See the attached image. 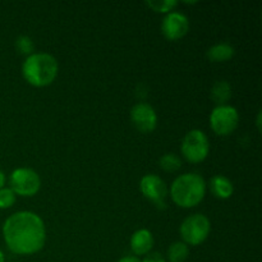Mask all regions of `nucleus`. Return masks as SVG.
I'll return each mask as SVG.
<instances>
[{"mask_svg":"<svg viewBox=\"0 0 262 262\" xmlns=\"http://www.w3.org/2000/svg\"><path fill=\"white\" fill-rule=\"evenodd\" d=\"M181 150L186 160L189 161V163H202L209 155V138L202 130L192 129L183 138Z\"/></svg>","mask_w":262,"mask_h":262,"instance_id":"obj_5","label":"nucleus"},{"mask_svg":"<svg viewBox=\"0 0 262 262\" xmlns=\"http://www.w3.org/2000/svg\"><path fill=\"white\" fill-rule=\"evenodd\" d=\"M159 165H160L161 169H164L165 171H177L181 169L182 166V161L176 154H165L160 158L159 160Z\"/></svg>","mask_w":262,"mask_h":262,"instance_id":"obj_16","label":"nucleus"},{"mask_svg":"<svg viewBox=\"0 0 262 262\" xmlns=\"http://www.w3.org/2000/svg\"><path fill=\"white\" fill-rule=\"evenodd\" d=\"M146 5L155 12L170 13V10H173L178 5V2H176V0H160V2L159 0H150V2H146Z\"/></svg>","mask_w":262,"mask_h":262,"instance_id":"obj_17","label":"nucleus"},{"mask_svg":"<svg viewBox=\"0 0 262 262\" xmlns=\"http://www.w3.org/2000/svg\"><path fill=\"white\" fill-rule=\"evenodd\" d=\"M206 193V183L200 174H182L170 187V196L174 204L183 209L197 206Z\"/></svg>","mask_w":262,"mask_h":262,"instance_id":"obj_3","label":"nucleus"},{"mask_svg":"<svg viewBox=\"0 0 262 262\" xmlns=\"http://www.w3.org/2000/svg\"><path fill=\"white\" fill-rule=\"evenodd\" d=\"M15 48L22 54H30L33 51V42L28 36H19L15 40Z\"/></svg>","mask_w":262,"mask_h":262,"instance_id":"obj_19","label":"nucleus"},{"mask_svg":"<svg viewBox=\"0 0 262 262\" xmlns=\"http://www.w3.org/2000/svg\"><path fill=\"white\" fill-rule=\"evenodd\" d=\"M189 30V20L183 13L170 12L165 15L161 23L163 35L168 40L176 41L187 35Z\"/></svg>","mask_w":262,"mask_h":262,"instance_id":"obj_10","label":"nucleus"},{"mask_svg":"<svg viewBox=\"0 0 262 262\" xmlns=\"http://www.w3.org/2000/svg\"><path fill=\"white\" fill-rule=\"evenodd\" d=\"M154 247V237L150 230L140 229L133 233L130 238V250L137 256H145Z\"/></svg>","mask_w":262,"mask_h":262,"instance_id":"obj_11","label":"nucleus"},{"mask_svg":"<svg viewBox=\"0 0 262 262\" xmlns=\"http://www.w3.org/2000/svg\"><path fill=\"white\" fill-rule=\"evenodd\" d=\"M234 48L228 42H220L216 45L211 46L207 50V58L214 63H222L227 61L234 56Z\"/></svg>","mask_w":262,"mask_h":262,"instance_id":"obj_13","label":"nucleus"},{"mask_svg":"<svg viewBox=\"0 0 262 262\" xmlns=\"http://www.w3.org/2000/svg\"><path fill=\"white\" fill-rule=\"evenodd\" d=\"M5 184V174L3 173V170H0V189L4 188Z\"/></svg>","mask_w":262,"mask_h":262,"instance_id":"obj_22","label":"nucleus"},{"mask_svg":"<svg viewBox=\"0 0 262 262\" xmlns=\"http://www.w3.org/2000/svg\"><path fill=\"white\" fill-rule=\"evenodd\" d=\"M210 189H211L212 194L220 200H227L232 197L233 192H234V187H233L232 181L227 177L217 174L210 179Z\"/></svg>","mask_w":262,"mask_h":262,"instance_id":"obj_12","label":"nucleus"},{"mask_svg":"<svg viewBox=\"0 0 262 262\" xmlns=\"http://www.w3.org/2000/svg\"><path fill=\"white\" fill-rule=\"evenodd\" d=\"M58 71L56 59L46 53L31 54L22 66L23 78L35 87H45L53 83L58 76Z\"/></svg>","mask_w":262,"mask_h":262,"instance_id":"obj_2","label":"nucleus"},{"mask_svg":"<svg viewBox=\"0 0 262 262\" xmlns=\"http://www.w3.org/2000/svg\"><path fill=\"white\" fill-rule=\"evenodd\" d=\"M256 124H257V129L261 130V112H258V115H257V122H256Z\"/></svg>","mask_w":262,"mask_h":262,"instance_id":"obj_23","label":"nucleus"},{"mask_svg":"<svg viewBox=\"0 0 262 262\" xmlns=\"http://www.w3.org/2000/svg\"><path fill=\"white\" fill-rule=\"evenodd\" d=\"M140 187L143 196L150 200L158 209H165L168 187L160 177L155 176V174H147L141 179Z\"/></svg>","mask_w":262,"mask_h":262,"instance_id":"obj_8","label":"nucleus"},{"mask_svg":"<svg viewBox=\"0 0 262 262\" xmlns=\"http://www.w3.org/2000/svg\"><path fill=\"white\" fill-rule=\"evenodd\" d=\"M211 224L202 214H193L186 217L181 225V235L187 246H199L209 237Z\"/></svg>","mask_w":262,"mask_h":262,"instance_id":"obj_4","label":"nucleus"},{"mask_svg":"<svg viewBox=\"0 0 262 262\" xmlns=\"http://www.w3.org/2000/svg\"><path fill=\"white\" fill-rule=\"evenodd\" d=\"M118 262H141V260L136 256H125V257H122Z\"/></svg>","mask_w":262,"mask_h":262,"instance_id":"obj_21","label":"nucleus"},{"mask_svg":"<svg viewBox=\"0 0 262 262\" xmlns=\"http://www.w3.org/2000/svg\"><path fill=\"white\" fill-rule=\"evenodd\" d=\"M0 262H5V256H4V253H3L2 250H0Z\"/></svg>","mask_w":262,"mask_h":262,"instance_id":"obj_24","label":"nucleus"},{"mask_svg":"<svg viewBox=\"0 0 262 262\" xmlns=\"http://www.w3.org/2000/svg\"><path fill=\"white\" fill-rule=\"evenodd\" d=\"M3 235L8 248L13 253L33 255L42 250L45 245V224L35 212H15L4 222Z\"/></svg>","mask_w":262,"mask_h":262,"instance_id":"obj_1","label":"nucleus"},{"mask_svg":"<svg viewBox=\"0 0 262 262\" xmlns=\"http://www.w3.org/2000/svg\"><path fill=\"white\" fill-rule=\"evenodd\" d=\"M210 96H211L212 101L217 104V106L225 105V102L229 101V99L232 97V87H230V84L227 81L215 82Z\"/></svg>","mask_w":262,"mask_h":262,"instance_id":"obj_14","label":"nucleus"},{"mask_svg":"<svg viewBox=\"0 0 262 262\" xmlns=\"http://www.w3.org/2000/svg\"><path fill=\"white\" fill-rule=\"evenodd\" d=\"M15 193L10 188L0 189V209H9L14 205Z\"/></svg>","mask_w":262,"mask_h":262,"instance_id":"obj_18","label":"nucleus"},{"mask_svg":"<svg viewBox=\"0 0 262 262\" xmlns=\"http://www.w3.org/2000/svg\"><path fill=\"white\" fill-rule=\"evenodd\" d=\"M189 248L184 242H174L168 248V261L169 262H184L188 258Z\"/></svg>","mask_w":262,"mask_h":262,"instance_id":"obj_15","label":"nucleus"},{"mask_svg":"<svg viewBox=\"0 0 262 262\" xmlns=\"http://www.w3.org/2000/svg\"><path fill=\"white\" fill-rule=\"evenodd\" d=\"M239 123V114L237 109L230 105L216 106L210 114L211 129L219 136H229L237 129Z\"/></svg>","mask_w":262,"mask_h":262,"instance_id":"obj_7","label":"nucleus"},{"mask_svg":"<svg viewBox=\"0 0 262 262\" xmlns=\"http://www.w3.org/2000/svg\"><path fill=\"white\" fill-rule=\"evenodd\" d=\"M10 189L23 197L35 196L41 187L38 174L31 168H18L10 174Z\"/></svg>","mask_w":262,"mask_h":262,"instance_id":"obj_6","label":"nucleus"},{"mask_svg":"<svg viewBox=\"0 0 262 262\" xmlns=\"http://www.w3.org/2000/svg\"><path fill=\"white\" fill-rule=\"evenodd\" d=\"M130 119L133 125L142 133H151L158 125V115L151 105L138 102L130 110Z\"/></svg>","mask_w":262,"mask_h":262,"instance_id":"obj_9","label":"nucleus"},{"mask_svg":"<svg viewBox=\"0 0 262 262\" xmlns=\"http://www.w3.org/2000/svg\"><path fill=\"white\" fill-rule=\"evenodd\" d=\"M141 262H166L164 256L159 252H148Z\"/></svg>","mask_w":262,"mask_h":262,"instance_id":"obj_20","label":"nucleus"}]
</instances>
